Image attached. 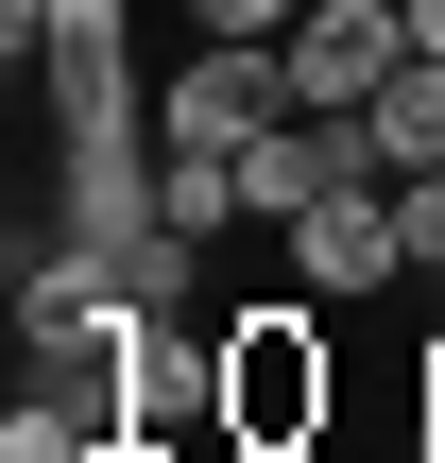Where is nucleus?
Segmentation results:
<instances>
[{"label":"nucleus","mask_w":445,"mask_h":463,"mask_svg":"<svg viewBox=\"0 0 445 463\" xmlns=\"http://www.w3.org/2000/svg\"><path fill=\"white\" fill-rule=\"evenodd\" d=\"M326 412H343V378H326L309 292L223 309V447H240V463H292V447H326Z\"/></svg>","instance_id":"obj_1"},{"label":"nucleus","mask_w":445,"mask_h":463,"mask_svg":"<svg viewBox=\"0 0 445 463\" xmlns=\"http://www.w3.org/2000/svg\"><path fill=\"white\" fill-rule=\"evenodd\" d=\"M257 120H292V52H257V34H206V52L154 86V137H172V155H240Z\"/></svg>","instance_id":"obj_2"},{"label":"nucleus","mask_w":445,"mask_h":463,"mask_svg":"<svg viewBox=\"0 0 445 463\" xmlns=\"http://www.w3.org/2000/svg\"><path fill=\"white\" fill-rule=\"evenodd\" d=\"M274 52H292V103H309V120H360V103L412 69V17H394V0H309Z\"/></svg>","instance_id":"obj_3"},{"label":"nucleus","mask_w":445,"mask_h":463,"mask_svg":"<svg viewBox=\"0 0 445 463\" xmlns=\"http://www.w3.org/2000/svg\"><path fill=\"white\" fill-rule=\"evenodd\" d=\"M292 241V292L309 309H360V292H394L412 275V241H394V189H326L309 223H274Z\"/></svg>","instance_id":"obj_4"},{"label":"nucleus","mask_w":445,"mask_h":463,"mask_svg":"<svg viewBox=\"0 0 445 463\" xmlns=\"http://www.w3.org/2000/svg\"><path fill=\"white\" fill-rule=\"evenodd\" d=\"M172 430H223V326H206V344L137 326V378H120V447H172Z\"/></svg>","instance_id":"obj_5"},{"label":"nucleus","mask_w":445,"mask_h":463,"mask_svg":"<svg viewBox=\"0 0 445 463\" xmlns=\"http://www.w3.org/2000/svg\"><path fill=\"white\" fill-rule=\"evenodd\" d=\"M360 120H377V155H394V172H445V52H412Z\"/></svg>","instance_id":"obj_6"},{"label":"nucleus","mask_w":445,"mask_h":463,"mask_svg":"<svg viewBox=\"0 0 445 463\" xmlns=\"http://www.w3.org/2000/svg\"><path fill=\"white\" fill-rule=\"evenodd\" d=\"M0 463H120V430L69 412V395H17V412H0Z\"/></svg>","instance_id":"obj_7"},{"label":"nucleus","mask_w":445,"mask_h":463,"mask_svg":"<svg viewBox=\"0 0 445 463\" xmlns=\"http://www.w3.org/2000/svg\"><path fill=\"white\" fill-rule=\"evenodd\" d=\"M34 34H51V69H86V52H120V0H34Z\"/></svg>","instance_id":"obj_8"},{"label":"nucleus","mask_w":445,"mask_h":463,"mask_svg":"<svg viewBox=\"0 0 445 463\" xmlns=\"http://www.w3.org/2000/svg\"><path fill=\"white\" fill-rule=\"evenodd\" d=\"M394 241H412V275H445V172H394Z\"/></svg>","instance_id":"obj_9"},{"label":"nucleus","mask_w":445,"mask_h":463,"mask_svg":"<svg viewBox=\"0 0 445 463\" xmlns=\"http://www.w3.org/2000/svg\"><path fill=\"white\" fill-rule=\"evenodd\" d=\"M189 17H206V34H257V52H274V34H292L309 0H189Z\"/></svg>","instance_id":"obj_10"},{"label":"nucleus","mask_w":445,"mask_h":463,"mask_svg":"<svg viewBox=\"0 0 445 463\" xmlns=\"http://www.w3.org/2000/svg\"><path fill=\"white\" fill-rule=\"evenodd\" d=\"M394 17H412V52H445V0H394Z\"/></svg>","instance_id":"obj_11"},{"label":"nucleus","mask_w":445,"mask_h":463,"mask_svg":"<svg viewBox=\"0 0 445 463\" xmlns=\"http://www.w3.org/2000/svg\"><path fill=\"white\" fill-rule=\"evenodd\" d=\"M429 463H445V378H429Z\"/></svg>","instance_id":"obj_12"}]
</instances>
